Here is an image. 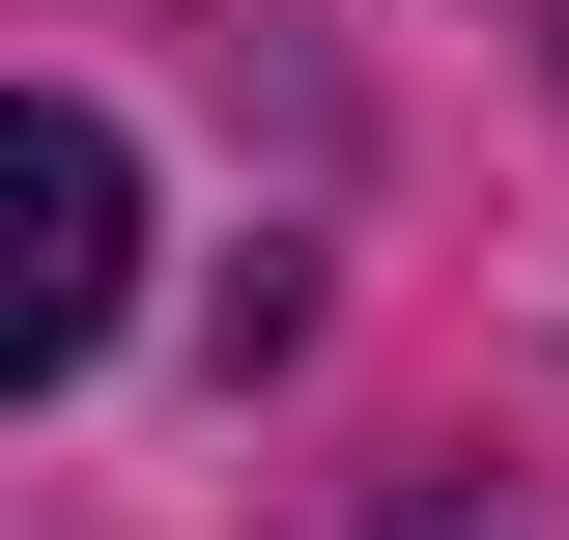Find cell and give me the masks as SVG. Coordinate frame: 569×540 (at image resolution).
<instances>
[{
	"label": "cell",
	"mask_w": 569,
	"mask_h": 540,
	"mask_svg": "<svg viewBox=\"0 0 569 540\" xmlns=\"http://www.w3.org/2000/svg\"><path fill=\"white\" fill-rule=\"evenodd\" d=\"M114 313H142V142L29 86V114H0V399H58Z\"/></svg>",
	"instance_id": "6da1fadb"
}]
</instances>
